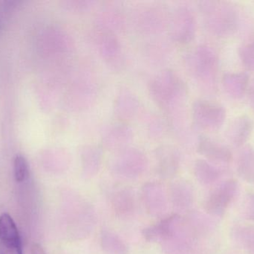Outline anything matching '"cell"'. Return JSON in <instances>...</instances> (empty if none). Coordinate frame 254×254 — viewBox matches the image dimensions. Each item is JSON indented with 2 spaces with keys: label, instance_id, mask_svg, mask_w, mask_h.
Returning a JSON list of instances; mask_svg holds the SVG:
<instances>
[{
  "label": "cell",
  "instance_id": "6da1fadb",
  "mask_svg": "<svg viewBox=\"0 0 254 254\" xmlns=\"http://www.w3.org/2000/svg\"><path fill=\"white\" fill-rule=\"evenodd\" d=\"M148 91L152 101L165 116L181 113L186 88L182 78L172 69H164L148 82Z\"/></svg>",
  "mask_w": 254,
  "mask_h": 254
},
{
  "label": "cell",
  "instance_id": "7a4b0ae2",
  "mask_svg": "<svg viewBox=\"0 0 254 254\" xmlns=\"http://www.w3.org/2000/svg\"><path fill=\"white\" fill-rule=\"evenodd\" d=\"M99 91V83L93 69L86 64L78 66L70 89L69 108L77 113L89 110L96 103Z\"/></svg>",
  "mask_w": 254,
  "mask_h": 254
},
{
  "label": "cell",
  "instance_id": "3957f363",
  "mask_svg": "<svg viewBox=\"0 0 254 254\" xmlns=\"http://www.w3.org/2000/svg\"><path fill=\"white\" fill-rule=\"evenodd\" d=\"M170 13L160 3H142L131 10L130 22L140 35L156 37L168 28Z\"/></svg>",
  "mask_w": 254,
  "mask_h": 254
},
{
  "label": "cell",
  "instance_id": "277c9868",
  "mask_svg": "<svg viewBox=\"0 0 254 254\" xmlns=\"http://www.w3.org/2000/svg\"><path fill=\"white\" fill-rule=\"evenodd\" d=\"M89 43L110 70L119 72L126 63L125 51L118 35L93 28L88 34Z\"/></svg>",
  "mask_w": 254,
  "mask_h": 254
},
{
  "label": "cell",
  "instance_id": "5b68a950",
  "mask_svg": "<svg viewBox=\"0 0 254 254\" xmlns=\"http://www.w3.org/2000/svg\"><path fill=\"white\" fill-rule=\"evenodd\" d=\"M148 165V159L144 152L135 147H128L116 152L112 161L113 172L121 177H132L140 175Z\"/></svg>",
  "mask_w": 254,
  "mask_h": 254
},
{
  "label": "cell",
  "instance_id": "8992f818",
  "mask_svg": "<svg viewBox=\"0 0 254 254\" xmlns=\"http://www.w3.org/2000/svg\"><path fill=\"white\" fill-rule=\"evenodd\" d=\"M167 31L172 41L176 44L190 41L193 34V19L187 6L176 5L170 12Z\"/></svg>",
  "mask_w": 254,
  "mask_h": 254
},
{
  "label": "cell",
  "instance_id": "52a82bcc",
  "mask_svg": "<svg viewBox=\"0 0 254 254\" xmlns=\"http://www.w3.org/2000/svg\"><path fill=\"white\" fill-rule=\"evenodd\" d=\"M94 28L118 35L124 32L127 26L125 10L116 3L102 6L94 16Z\"/></svg>",
  "mask_w": 254,
  "mask_h": 254
},
{
  "label": "cell",
  "instance_id": "ba28073f",
  "mask_svg": "<svg viewBox=\"0 0 254 254\" xmlns=\"http://www.w3.org/2000/svg\"><path fill=\"white\" fill-rule=\"evenodd\" d=\"M134 130L128 122H112L106 125L101 134V141L104 148L118 152L129 146L134 139Z\"/></svg>",
  "mask_w": 254,
  "mask_h": 254
},
{
  "label": "cell",
  "instance_id": "9c48e42d",
  "mask_svg": "<svg viewBox=\"0 0 254 254\" xmlns=\"http://www.w3.org/2000/svg\"><path fill=\"white\" fill-rule=\"evenodd\" d=\"M238 185L234 180H228L219 185L208 195L204 208L209 214L223 216L237 195Z\"/></svg>",
  "mask_w": 254,
  "mask_h": 254
},
{
  "label": "cell",
  "instance_id": "30bf717a",
  "mask_svg": "<svg viewBox=\"0 0 254 254\" xmlns=\"http://www.w3.org/2000/svg\"><path fill=\"white\" fill-rule=\"evenodd\" d=\"M140 101L137 95L128 86H122L116 92L113 101L114 116L122 122H128L140 113Z\"/></svg>",
  "mask_w": 254,
  "mask_h": 254
},
{
  "label": "cell",
  "instance_id": "8fae6325",
  "mask_svg": "<svg viewBox=\"0 0 254 254\" xmlns=\"http://www.w3.org/2000/svg\"><path fill=\"white\" fill-rule=\"evenodd\" d=\"M157 170L161 177L170 178L179 171L181 164L179 151L172 145H161L155 149Z\"/></svg>",
  "mask_w": 254,
  "mask_h": 254
},
{
  "label": "cell",
  "instance_id": "7c38bea8",
  "mask_svg": "<svg viewBox=\"0 0 254 254\" xmlns=\"http://www.w3.org/2000/svg\"><path fill=\"white\" fill-rule=\"evenodd\" d=\"M180 218L179 215H172L155 225L147 227L143 231V237L149 243L167 241L174 238L179 229Z\"/></svg>",
  "mask_w": 254,
  "mask_h": 254
},
{
  "label": "cell",
  "instance_id": "4fadbf2b",
  "mask_svg": "<svg viewBox=\"0 0 254 254\" xmlns=\"http://www.w3.org/2000/svg\"><path fill=\"white\" fill-rule=\"evenodd\" d=\"M82 171L86 177H92L99 171L103 161L102 148L95 144H85L79 149Z\"/></svg>",
  "mask_w": 254,
  "mask_h": 254
},
{
  "label": "cell",
  "instance_id": "5bb4252c",
  "mask_svg": "<svg viewBox=\"0 0 254 254\" xmlns=\"http://www.w3.org/2000/svg\"><path fill=\"white\" fill-rule=\"evenodd\" d=\"M143 201L148 213L151 215L161 214L166 207L165 193L158 183H146L143 188Z\"/></svg>",
  "mask_w": 254,
  "mask_h": 254
},
{
  "label": "cell",
  "instance_id": "9a60e30c",
  "mask_svg": "<svg viewBox=\"0 0 254 254\" xmlns=\"http://www.w3.org/2000/svg\"><path fill=\"white\" fill-rule=\"evenodd\" d=\"M143 55L150 64L155 66L164 65L171 57V46L165 40L155 39L143 46Z\"/></svg>",
  "mask_w": 254,
  "mask_h": 254
},
{
  "label": "cell",
  "instance_id": "2e32d148",
  "mask_svg": "<svg viewBox=\"0 0 254 254\" xmlns=\"http://www.w3.org/2000/svg\"><path fill=\"white\" fill-rule=\"evenodd\" d=\"M143 127L148 137L155 140L162 138L169 130L166 119L155 113H148L143 117Z\"/></svg>",
  "mask_w": 254,
  "mask_h": 254
},
{
  "label": "cell",
  "instance_id": "e0dca14e",
  "mask_svg": "<svg viewBox=\"0 0 254 254\" xmlns=\"http://www.w3.org/2000/svg\"><path fill=\"white\" fill-rule=\"evenodd\" d=\"M101 244L104 254H128V249L123 240L110 231H102Z\"/></svg>",
  "mask_w": 254,
  "mask_h": 254
},
{
  "label": "cell",
  "instance_id": "ac0fdd59",
  "mask_svg": "<svg viewBox=\"0 0 254 254\" xmlns=\"http://www.w3.org/2000/svg\"><path fill=\"white\" fill-rule=\"evenodd\" d=\"M115 211L120 216H127L134 210V196L127 189L119 191L114 195L113 199Z\"/></svg>",
  "mask_w": 254,
  "mask_h": 254
},
{
  "label": "cell",
  "instance_id": "d6986e66",
  "mask_svg": "<svg viewBox=\"0 0 254 254\" xmlns=\"http://www.w3.org/2000/svg\"><path fill=\"white\" fill-rule=\"evenodd\" d=\"M171 197L173 204L177 207H186L192 201V191L187 183L177 181L172 186Z\"/></svg>",
  "mask_w": 254,
  "mask_h": 254
},
{
  "label": "cell",
  "instance_id": "ffe728a7",
  "mask_svg": "<svg viewBox=\"0 0 254 254\" xmlns=\"http://www.w3.org/2000/svg\"><path fill=\"white\" fill-rule=\"evenodd\" d=\"M195 172L198 180L204 184H210L218 177L217 172L204 162L197 163Z\"/></svg>",
  "mask_w": 254,
  "mask_h": 254
},
{
  "label": "cell",
  "instance_id": "44dd1931",
  "mask_svg": "<svg viewBox=\"0 0 254 254\" xmlns=\"http://www.w3.org/2000/svg\"><path fill=\"white\" fill-rule=\"evenodd\" d=\"M13 173L17 183H22L28 179L29 169L26 159L22 155H16L13 161Z\"/></svg>",
  "mask_w": 254,
  "mask_h": 254
},
{
  "label": "cell",
  "instance_id": "7402d4cb",
  "mask_svg": "<svg viewBox=\"0 0 254 254\" xmlns=\"http://www.w3.org/2000/svg\"><path fill=\"white\" fill-rule=\"evenodd\" d=\"M97 5L95 0H73L70 1L69 7L77 15L86 14L92 11Z\"/></svg>",
  "mask_w": 254,
  "mask_h": 254
},
{
  "label": "cell",
  "instance_id": "603a6c76",
  "mask_svg": "<svg viewBox=\"0 0 254 254\" xmlns=\"http://www.w3.org/2000/svg\"><path fill=\"white\" fill-rule=\"evenodd\" d=\"M0 254H23L21 239L0 240Z\"/></svg>",
  "mask_w": 254,
  "mask_h": 254
},
{
  "label": "cell",
  "instance_id": "cb8c5ba5",
  "mask_svg": "<svg viewBox=\"0 0 254 254\" xmlns=\"http://www.w3.org/2000/svg\"><path fill=\"white\" fill-rule=\"evenodd\" d=\"M246 213L249 219L254 221V195H250L246 205Z\"/></svg>",
  "mask_w": 254,
  "mask_h": 254
},
{
  "label": "cell",
  "instance_id": "d4e9b609",
  "mask_svg": "<svg viewBox=\"0 0 254 254\" xmlns=\"http://www.w3.org/2000/svg\"><path fill=\"white\" fill-rule=\"evenodd\" d=\"M31 254H46V253L40 245L34 244L31 247Z\"/></svg>",
  "mask_w": 254,
  "mask_h": 254
}]
</instances>
